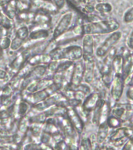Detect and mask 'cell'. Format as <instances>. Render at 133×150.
Segmentation results:
<instances>
[{"label":"cell","instance_id":"1","mask_svg":"<svg viewBox=\"0 0 133 150\" xmlns=\"http://www.w3.org/2000/svg\"><path fill=\"white\" fill-rule=\"evenodd\" d=\"M119 28L120 23L115 19L100 20L84 23V32L85 35H104L116 31Z\"/></svg>","mask_w":133,"mask_h":150},{"label":"cell","instance_id":"2","mask_svg":"<svg viewBox=\"0 0 133 150\" xmlns=\"http://www.w3.org/2000/svg\"><path fill=\"white\" fill-rule=\"evenodd\" d=\"M110 110L111 106L110 105L109 101L105 100L104 98H100L99 100L97 105L92 110L93 115H92V122L96 126H99L100 124H103L107 121L108 117L110 114Z\"/></svg>","mask_w":133,"mask_h":150},{"label":"cell","instance_id":"3","mask_svg":"<svg viewBox=\"0 0 133 150\" xmlns=\"http://www.w3.org/2000/svg\"><path fill=\"white\" fill-rule=\"evenodd\" d=\"M125 85V81L123 78L122 74H115L114 75V78H113L112 83L110 87V105L111 107L117 104V102H119L121 99L124 91V88Z\"/></svg>","mask_w":133,"mask_h":150},{"label":"cell","instance_id":"4","mask_svg":"<svg viewBox=\"0 0 133 150\" xmlns=\"http://www.w3.org/2000/svg\"><path fill=\"white\" fill-rule=\"evenodd\" d=\"M122 33L119 30H116L110 33V35L106 38L102 44L96 49L95 55L98 58H103L110 49L114 48L115 45L122 38Z\"/></svg>","mask_w":133,"mask_h":150},{"label":"cell","instance_id":"5","mask_svg":"<svg viewBox=\"0 0 133 150\" xmlns=\"http://www.w3.org/2000/svg\"><path fill=\"white\" fill-rule=\"evenodd\" d=\"M133 134V127L131 126H122L115 131L110 136L109 141L114 145L119 146L129 139Z\"/></svg>","mask_w":133,"mask_h":150},{"label":"cell","instance_id":"6","mask_svg":"<svg viewBox=\"0 0 133 150\" xmlns=\"http://www.w3.org/2000/svg\"><path fill=\"white\" fill-rule=\"evenodd\" d=\"M82 60L85 63H94L96 61L92 35H84L82 37Z\"/></svg>","mask_w":133,"mask_h":150},{"label":"cell","instance_id":"7","mask_svg":"<svg viewBox=\"0 0 133 150\" xmlns=\"http://www.w3.org/2000/svg\"><path fill=\"white\" fill-rule=\"evenodd\" d=\"M73 19H74V13L72 12H68L63 14L54 29L52 39H56L61 35H63V33L66 32L70 28Z\"/></svg>","mask_w":133,"mask_h":150},{"label":"cell","instance_id":"8","mask_svg":"<svg viewBox=\"0 0 133 150\" xmlns=\"http://www.w3.org/2000/svg\"><path fill=\"white\" fill-rule=\"evenodd\" d=\"M46 72V66L39 64V65L33 67L29 74L26 77H24L22 80V84H21V88L23 89L28 86L31 82L34 81H38L44 77L45 74Z\"/></svg>","mask_w":133,"mask_h":150},{"label":"cell","instance_id":"9","mask_svg":"<svg viewBox=\"0 0 133 150\" xmlns=\"http://www.w3.org/2000/svg\"><path fill=\"white\" fill-rule=\"evenodd\" d=\"M85 72V63L82 59L78 60L74 63L72 75L70 78V85L74 88H76L81 83L83 82L84 80Z\"/></svg>","mask_w":133,"mask_h":150},{"label":"cell","instance_id":"10","mask_svg":"<svg viewBox=\"0 0 133 150\" xmlns=\"http://www.w3.org/2000/svg\"><path fill=\"white\" fill-rule=\"evenodd\" d=\"M32 55L31 49H22V51L15 57L9 65V70L13 75H15L20 69L28 62V59Z\"/></svg>","mask_w":133,"mask_h":150},{"label":"cell","instance_id":"11","mask_svg":"<svg viewBox=\"0 0 133 150\" xmlns=\"http://www.w3.org/2000/svg\"><path fill=\"white\" fill-rule=\"evenodd\" d=\"M122 56V75L124 81H126L133 72V53L129 49H124Z\"/></svg>","mask_w":133,"mask_h":150},{"label":"cell","instance_id":"12","mask_svg":"<svg viewBox=\"0 0 133 150\" xmlns=\"http://www.w3.org/2000/svg\"><path fill=\"white\" fill-rule=\"evenodd\" d=\"M82 48L79 45H69L62 47V56L63 59L76 62L82 59Z\"/></svg>","mask_w":133,"mask_h":150},{"label":"cell","instance_id":"13","mask_svg":"<svg viewBox=\"0 0 133 150\" xmlns=\"http://www.w3.org/2000/svg\"><path fill=\"white\" fill-rule=\"evenodd\" d=\"M66 115H67L68 120H70V124L73 126V127L75 128V131H78L79 134H82L83 130H84L85 122L80 117L75 108L67 107Z\"/></svg>","mask_w":133,"mask_h":150},{"label":"cell","instance_id":"14","mask_svg":"<svg viewBox=\"0 0 133 150\" xmlns=\"http://www.w3.org/2000/svg\"><path fill=\"white\" fill-rule=\"evenodd\" d=\"M101 96L99 92H91L89 95H87L85 96V98H84V100L82 101V106L86 112L89 113L92 112V110H94V108L96 107V105H97L99 100L100 99Z\"/></svg>","mask_w":133,"mask_h":150},{"label":"cell","instance_id":"15","mask_svg":"<svg viewBox=\"0 0 133 150\" xmlns=\"http://www.w3.org/2000/svg\"><path fill=\"white\" fill-rule=\"evenodd\" d=\"M31 8L35 7L36 10H43L49 13H56L58 11L56 6L52 1L48 0H31Z\"/></svg>","mask_w":133,"mask_h":150},{"label":"cell","instance_id":"16","mask_svg":"<svg viewBox=\"0 0 133 150\" xmlns=\"http://www.w3.org/2000/svg\"><path fill=\"white\" fill-rule=\"evenodd\" d=\"M49 36V29L38 28H31L28 38L38 42H43Z\"/></svg>","mask_w":133,"mask_h":150},{"label":"cell","instance_id":"17","mask_svg":"<svg viewBox=\"0 0 133 150\" xmlns=\"http://www.w3.org/2000/svg\"><path fill=\"white\" fill-rule=\"evenodd\" d=\"M49 96V95L48 94L46 89H44V90H38V91H35L33 93L29 94L26 97L24 101L29 103L31 105H33L36 104V103H39L41 101L46 99Z\"/></svg>","mask_w":133,"mask_h":150},{"label":"cell","instance_id":"18","mask_svg":"<svg viewBox=\"0 0 133 150\" xmlns=\"http://www.w3.org/2000/svg\"><path fill=\"white\" fill-rule=\"evenodd\" d=\"M2 12L9 18L14 20L16 18L17 9H16V0H8L1 6Z\"/></svg>","mask_w":133,"mask_h":150},{"label":"cell","instance_id":"19","mask_svg":"<svg viewBox=\"0 0 133 150\" xmlns=\"http://www.w3.org/2000/svg\"><path fill=\"white\" fill-rule=\"evenodd\" d=\"M109 131H110V127H108L107 122L99 125L98 132L96 134V139L99 145H103L105 142L109 135Z\"/></svg>","mask_w":133,"mask_h":150},{"label":"cell","instance_id":"20","mask_svg":"<svg viewBox=\"0 0 133 150\" xmlns=\"http://www.w3.org/2000/svg\"><path fill=\"white\" fill-rule=\"evenodd\" d=\"M17 120H18V122H17V131H19L20 133H21L23 135H25L31 125L29 117L28 115H26V116L21 117Z\"/></svg>","mask_w":133,"mask_h":150},{"label":"cell","instance_id":"21","mask_svg":"<svg viewBox=\"0 0 133 150\" xmlns=\"http://www.w3.org/2000/svg\"><path fill=\"white\" fill-rule=\"evenodd\" d=\"M111 68L114 74H122V54H116L111 62Z\"/></svg>","mask_w":133,"mask_h":150},{"label":"cell","instance_id":"22","mask_svg":"<svg viewBox=\"0 0 133 150\" xmlns=\"http://www.w3.org/2000/svg\"><path fill=\"white\" fill-rule=\"evenodd\" d=\"M34 16H35V11L28 10V11L17 12L16 17L21 22L32 23Z\"/></svg>","mask_w":133,"mask_h":150},{"label":"cell","instance_id":"23","mask_svg":"<svg viewBox=\"0 0 133 150\" xmlns=\"http://www.w3.org/2000/svg\"><path fill=\"white\" fill-rule=\"evenodd\" d=\"M14 20L10 19L2 11H0V27L9 30L14 28Z\"/></svg>","mask_w":133,"mask_h":150},{"label":"cell","instance_id":"24","mask_svg":"<svg viewBox=\"0 0 133 150\" xmlns=\"http://www.w3.org/2000/svg\"><path fill=\"white\" fill-rule=\"evenodd\" d=\"M106 122H107V124L108 127H110V129H113V130L123 126V121H122V120L111 114H110V116L108 117L107 120Z\"/></svg>","mask_w":133,"mask_h":150},{"label":"cell","instance_id":"25","mask_svg":"<svg viewBox=\"0 0 133 150\" xmlns=\"http://www.w3.org/2000/svg\"><path fill=\"white\" fill-rule=\"evenodd\" d=\"M94 9L96 11L101 14H107L112 11L113 6L109 2H100V3L96 4Z\"/></svg>","mask_w":133,"mask_h":150},{"label":"cell","instance_id":"26","mask_svg":"<svg viewBox=\"0 0 133 150\" xmlns=\"http://www.w3.org/2000/svg\"><path fill=\"white\" fill-rule=\"evenodd\" d=\"M31 9V2L29 0H16L17 12L28 11Z\"/></svg>","mask_w":133,"mask_h":150},{"label":"cell","instance_id":"27","mask_svg":"<svg viewBox=\"0 0 133 150\" xmlns=\"http://www.w3.org/2000/svg\"><path fill=\"white\" fill-rule=\"evenodd\" d=\"M29 33H30V30L27 26H22L21 28H19L15 32V36L20 38L21 39L25 41L28 38L29 36Z\"/></svg>","mask_w":133,"mask_h":150},{"label":"cell","instance_id":"28","mask_svg":"<svg viewBox=\"0 0 133 150\" xmlns=\"http://www.w3.org/2000/svg\"><path fill=\"white\" fill-rule=\"evenodd\" d=\"M23 40L21 39L20 38L15 36L14 39L11 40V43H10V46L9 49H11L12 51H18L19 49H21L23 46Z\"/></svg>","mask_w":133,"mask_h":150},{"label":"cell","instance_id":"29","mask_svg":"<svg viewBox=\"0 0 133 150\" xmlns=\"http://www.w3.org/2000/svg\"><path fill=\"white\" fill-rule=\"evenodd\" d=\"M92 149V145L90 138H84L80 139L78 149Z\"/></svg>","mask_w":133,"mask_h":150},{"label":"cell","instance_id":"30","mask_svg":"<svg viewBox=\"0 0 133 150\" xmlns=\"http://www.w3.org/2000/svg\"><path fill=\"white\" fill-rule=\"evenodd\" d=\"M41 54L42 53H35L31 55L28 59V63L32 67L41 64Z\"/></svg>","mask_w":133,"mask_h":150},{"label":"cell","instance_id":"31","mask_svg":"<svg viewBox=\"0 0 133 150\" xmlns=\"http://www.w3.org/2000/svg\"><path fill=\"white\" fill-rule=\"evenodd\" d=\"M11 43V39L9 38V36H2L0 38V49L3 50H6L9 49Z\"/></svg>","mask_w":133,"mask_h":150},{"label":"cell","instance_id":"32","mask_svg":"<svg viewBox=\"0 0 133 150\" xmlns=\"http://www.w3.org/2000/svg\"><path fill=\"white\" fill-rule=\"evenodd\" d=\"M75 89H78V90L82 91L85 96L89 95V93H91L92 92L91 88H90L89 84L86 83V82H85V83L84 82H82V83H81V84H80Z\"/></svg>","mask_w":133,"mask_h":150},{"label":"cell","instance_id":"33","mask_svg":"<svg viewBox=\"0 0 133 150\" xmlns=\"http://www.w3.org/2000/svg\"><path fill=\"white\" fill-rule=\"evenodd\" d=\"M123 20H124V23H131L133 21V6L129 8L124 14L123 16Z\"/></svg>","mask_w":133,"mask_h":150},{"label":"cell","instance_id":"34","mask_svg":"<svg viewBox=\"0 0 133 150\" xmlns=\"http://www.w3.org/2000/svg\"><path fill=\"white\" fill-rule=\"evenodd\" d=\"M14 89L12 88V86L9 84L5 86V88L2 89V95L1 96L3 97H9V96H14Z\"/></svg>","mask_w":133,"mask_h":150},{"label":"cell","instance_id":"35","mask_svg":"<svg viewBox=\"0 0 133 150\" xmlns=\"http://www.w3.org/2000/svg\"><path fill=\"white\" fill-rule=\"evenodd\" d=\"M52 61L51 56L49 53H46V52H42L41 54V64L42 65H48L50 62Z\"/></svg>","mask_w":133,"mask_h":150},{"label":"cell","instance_id":"36","mask_svg":"<svg viewBox=\"0 0 133 150\" xmlns=\"http://www.w3.org/2000/svg\"><path fill=\"white\" fill-rule=\"evenodd\" d=\"M122 149L124 150H133V134L124 142V146L122 147Z\"/></svg>","mask_w":133,"mask_h":150},{"label":"cell","instance_id":"37","mask_svg":"<svg viewBox=\"0 0 133 150\" xmlns=\"http://www.w3.org/2000/svg\"><path fill=\"white\" fill-rule=\"evenodd\" d=\"M52 1L54 3V5L56 6V9H58L59 11V10H60L61 9H63L64 7L68 0H52Z\"/></svg>","mask_w":133,"mask_h":150},{"label":"cell","instance_id":"38","mask_svg":"<svg viewBox=\"0 0 133 150\" xmlns=\"http://www.w3.org/2000/svg\"><path fill=\"white\" fill-rule=\"evenodd\" d=\"M85 95L82 91H79V90H78V89H75V98H76V99H78V100L81 101V102H82V101L84 100V98H85Z\"/></svg>","mask_w":133,"mask_h":150},{"label":"cell","instance_id":"39","mask_svg":"<svg viewBox=\"0 0 133 150\" xmlns=\"http://www.w3.org/2000/svg\"><path fill=\"white\" fill-rule=\"evenodd\" d=\"M127 46L130 50H133V30L129 35V38L127 40Z\"/></svg>","mask_w":133,"mask_h":150},{"label":"cell","instance_id":"40","mask_svg":"<svg viewBox=\"0 0 133 150\" xmlns=\"http://www.w3.org/2000/svg\"><path fill=\"white\" fill-rule=\"evenodd\" d=\"M127 98L133 103V87H129L126 92Z\"/></svg>","mask_w":133,"mask_h":150},{"label":"cell","instance_id":"41","mask_svg":"<svg viewBox=\"0 0 133 150\" xmlns=\"http://www.w3.org/2000/svg\"><path fill=\"white\" fill-rule=\"evenodd\" d=\"M6 79H8V73L6 70L0 69V80L4 81Z\"/></svg>","mask_w":133,"mask_h":150},{"label":"cell","instance_id":"42","mask_svg":"<svg viewBox=\"0 0 133 150\" xmlns=\"http://www.w3.org/2000/svg\"><path fill=\"white\" fill-rule=\"evenodd\" d=\"M125 84H127L129 87H133V72L129 76V78L125 81Z\"/></svg>","mask_w":133,"mask_h":150},{"label":"cell","instance_id":"43","mask_svg":"<svg viewBox=\"0 0 133 150\" xmlns=\"http://www.w3.org/2000/svg\"><path fill=\"white\" fill-rule=\"evenodd\" d=\"M6 1H8V0H0V6H2L4 2H6Z\"/></svg>","mask_w":133,"mask_h":150},{"label":"cell","instance_id":"44","mask_svg":"<svg viewBox=\"0 0 133 150\" xmlns=\"http://www.w3.org/2000/svg\"><path fill=\"white\" fill-rule=\"evenodd\" d=\"M2 105V96H0V106Z\"/></svg>","mask_w":133,"mask_h":150},{"label":"cell","instance_id":"45","mask_svg":"<svg viewBox=\"0 0 133 150\" xmlns=\"http://www.w3.org/2000/svg\"><path fill=\"white\" fill-rule=\"evenodd\" d=\"M2 50L0 49V57H1V56H2Z\"/></svg>","mask_w":133,"mask_h":150},{"label":"cell","instance_id":"46","mask_svg":"<svg viewBox=\"0 0 133 150\" xmlns=\"http://www.w3.org/2000/svg\"><path fill=\"white\" fill-rule=\"evenodd\" d=\"M74 1H75V2H82V0H74Z\"/></svg>","mask_w":133,"mask_h":150},{"label":"cell","instance_id":"47","mask_svg":"<svg viewBox=\"0 0 133 150\" xmlns=\"http://www.w3.org/2000/svg\"><path fill=\"white\" fill-rule=\"evenodd\" d=\"M48 1H52V0H48ZM52 2H53V1H52Z\"/></svg>","mask_w":133,"mask_h":150}]
</instances>
